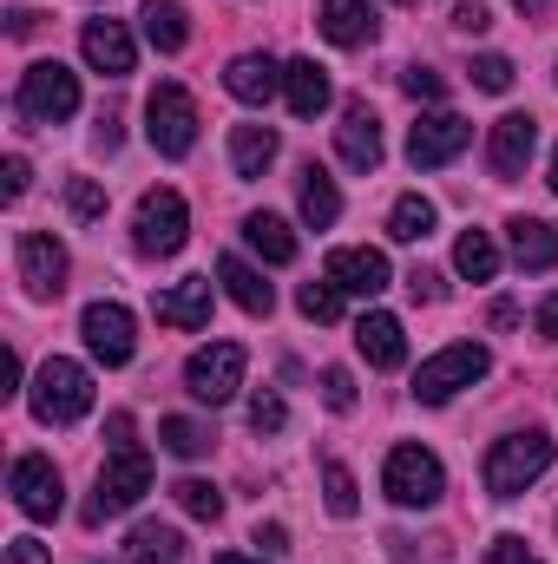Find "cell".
I'll list each match as a JSON object with an SVG mask.
<instances>
[{"mask_svg": "<svg viewBox=\"0 0 558 564\" xmlns=\"http://www.w3.org/2000/svg\"><path fill=\"white\" fill-rule=\"evenodd\" d=\"M296 308L309 315V322H342V289L322 276V282H302L296 289Z\"/></svg>", "mask_w": 558, "mask_h": 564, "instance_id": "35", "label": "cell"}, {"mask_svg": "<svg viewBox=\"0 0 558 564\" xmlns=\"http://www.w3.org/2000/svg\"><path fill=\"white\" fill-rule=\"evenodd\" d=\"M106 433H112V453H126V446H132V414H112Z\"/></svg>", "mask_w": 558, "mask_h": 564, "instance_id": "46", "label": "cell"}, {"mask_svg": "<svg viewBox=\"0 0 558 564\" xmlns=\"http://www.w3.org/2000/svg\"><path fill=\"white\" fill-rule=\"evenodd\" d=\"M493 564H539L533 552H526V539H493V552H486Z\"/></svg>", "mask_w": 558, "mask_h": 564, "instance_id": "45", "label": "cell"}, {"mask_svg": "<svg viewBox=\"0 0 558 564\" xmlns=\"http://www.w3.org/2000/svg\"><path fill=\"white\" fill-rule=\"evenodd\" d=\"M329 282L342 289V295H382L395 270H388V257L382 250H335L329 257Z\"/></svg>", "mask_w": 558, "mask_h": 564, "instance_id": "19", "label": "cell"}, {"mask_svg": "<svg viewBox=\"0 0 558 564\" xmlns=\"http://www.w3.org/2000/svg\"><path fill=\"white\" fill-rule=\"evenodd\" d=\"M0 381H7L0 394H20V355H13V348H7V361H0Z\"/></svg>", "mask_w": 558, "mask_h": 564, "instance_id": "49", "label": "cell"}, {"mask_svg": "<svg viewBox=\"0 0 558 564\" xmlns=\"http://www.w3.org/2000/svg\"><path fill=\"white\" fill-rule=\"evenodd\" d=\"M315 26H322L335 46H375V33H382V20H375L368 0H322V7H315Z\"/></svg>", "mask_w": 558, "mask_h": 564, "instance_id": "20", "label": "cell"}, {"mask_svg": "<svg viewBox=\"0 0 558 564\" xmlns=\"http://www.w3.org/2000/svg\"><path fill=\"white\" fill-rule=\"evenodd\" d=\"M257 545H264V552H282V545H289V532H282V525H257Z\"/></svg>", "mask_w": 558, "mask_h": 564, "instance_id": "50", "label": "cell"}, {"mask_svg": "<svg viewBox=\"0 0 558 564\" xmlns=\"http://www.w3.org/2000/svg\"><path fill=\"white\" fill-rule=\"evenodd\" d=\"M322 499H329V512H335V519H355V512H362L355 473H348L342 459H329V466H322Z\"/></svg>", "mask_w": 558, "mask_h": 564, "instance_id": "34", "label": "cell"}, {"mask_svg": "<svg viewBox=\"0 0 558 564\" xmlns=\"http://www.w3.org/2000/svg\"><path fill=\"white\" fill-rule=\"evenodd\" d=\"M408 295H415V302H440V295H447V276H440V270H415V276H408Z\"/></svg>", "mask_w": 558, "mask_h": 564, "instance_id": "42", "label": "cell"}, {"mask_svg": "<svg viewBox=\"0 0 558 564\" xmlns=\"http://www.w3.org/2000/svg\"><path fill=\"white\" fill-rule=\"evenodd\" d=\"M33 26H40V13H26V7H13V13H7V33H13V40H26Z\"/></svg>", "mask_w": 558, "mask_h": 564, "instance_id": "47", "label": "cell"}, {"mask_svg": "<svg viewBox=\"0 0 558 564\" xmlns=\"http://www.w3.org/2000/svg\"><path fill=\"white\" fill-rule=\"evenodd\" d=\"M322 401H329L335 414H348V408H355V375H348V368H322Z\"/></svg>", "mask_w": 558, "mask_h": 564, "instance_id": "40", "label": "cell"}, {"mask_svg": "<svg viewBox=\"0 0 558 564\" xmlns=\"http://www.w3.org/2000/svg\"><path fill=\"white\" fill-rule=\"evenodd\" d=\"M151 315L164 328H211V276H184L151 295Z\"/></svg>", "mask_w": 558, "mask_h": 564, "instance_id": "18", "label": "cell"}, {"mask_svg": "<svg viewBox=\"0 0 558 564\" xmlns=\"http://www.w3.org/2000/svg\"><path fill=\"white\" fill-rule=\"evenodd\" d=\"M13 506L33 519V525H46V519H60V506H66V492H60V466L46 459V453H20L13 459Z\"/></svg>", "mask_w": 558, "mask_h": 564, "instance_id": "12", "label": "cell"}, {"mask_svg": "<svg viewBox=\"0 0 558 564\" xmlns=\"http://www.w3.org/2000/svg\"><path fill=\"white\" fill-rule=\"evenodd\" d=\"M453 26H460V33H486V26H493V13H486L480 0H466V7H453Z\"/></svg>", "mask_w": 558, "mask_h": 564, "instance_id": "43", "label": "cell"}, {"mask_svg": "<svg viewBox=\"0 0 558 564\" xmlns=\"http://www.w3.org/2000/svg\"><path fill=\"white\" fill-rule=\"evenodd\" d=\"M7 564H53L40 539H7Z\"/></svg>", "mask_w": 558, "mask_h": 564, "instance_id": "44", "label": "cell"}, {"mask_svg": "<svg viewBox=\"0 0 558 564\" xmlns=\"http://www.w3.org/2000/svg\"><path fill=\"white\" fill-rule=\"evenodd\" d=\"M552 433L546 426H526V433H506V440H493V453H486V492L493 499H519L546 466H552Z\"/></svg>", "mask_w": 558, "mask_h": 564, "instance_id": "1", "label": "cell"}, {"mask_svg": "<svg viewBox=\"0 0 558 564\" xmlns=\"http://www.w3.org/2000/svg\"><path fill=\"white\" fill-rule=\"evenodd\" d=\"M244 237H250V250H257L264 263H296V230L282 224L277 210H250V217H244Z\"/></svg>", "mask_w": 558, "mask_h": 564, "instance_id": "28", "label": "cell"}, {"mask_svg": "<svg viewBox=\"0 0 558 564\" xmlns=\"http://www.w3.org/2000/svg\"><path fill=\"white\" fill-rule=\"evenodd\" d=\"M244 368H250L244 341H211V348H197V355L184 361V388H191V401L224 408V401L244 388Z\"/></svg>", "mask_w": 558, "mask_h": 564, "instance_id": "7", "label": "cell"}, {"mask_svg": "<svg viewBox=\"0 0 558 564\" xmlns=\"http://www.w3.org/2000/svg\"><path fill=\"white\" fill-rule=\"evenodd\" d=\"M466 144H473V126H466L460 112H420L415 132H408V164H415V171H440V164H453Z\"/></svg>", "mask_w": 558, "mask_h": 564, "instance_id": "10", "label": "cell"}, {"mask_svg": "<svg viewBox=\"0 0 558 564\" xmlns=\"http://www.w3.org/2000/svg\"><path fill=\"white\" fill-rule=\"evenodd\" d=\"M184 237H191V210H184V197L164 191V184L144 191L139 210H132V243H139L144 257H178Z\"/></svg>", "mask_w": 558, "mask_h": 564, "instance_id": "6", "label": "cell"}, {"mask_svg": "<svg viewBox=\"0 0 558 564\" xmlns=\"http://www.w3.org/2000/svg\"><path fill=\"white\" fill-rule=\"evenodd\" d=\"M533 151H539V119H533V112H506V119L493 126V139H486V158H493L500 177H519V171L533 164Z\"/></svg>", "mask_w": 558, "mask_h": 564, "instance_id": "16", "label": "cell"}, {"mask_svg": "<svg viewBox=\"0 0 558 564\" xmlns=\"http://www.w3.org/2000/svg\"><path fill=\"white\" fill-rule=\"evenodd\" d=\"M144 492H151V459H144L139 446H126V453H112V459L99 466V486H93L86 519H119V512L139 506Z\"/></svg>", "mask_w": 558, "mask_h": 564, "instance_id": "8", "label": "cell"}, {"mask_svg": "<svg viewBox=\"0 0 558 564\" xmlns=\"http://www.w3.org/2000/svg\"><path fill=\"white\" fill-rule=\"evenodd\" d=\"M282 99H289L296 119H315V112L329 106V73H322L315 59H289V66H282Z\"/></svg>", "mask_w": 558, "mask_h": 564, "instance_id": "23", "label": "cell"}, {"mask_svg": "<svg viewBox=\"0 0 558 564\" xmlns=\"http://www.w3.org/2000/svg\"><path fill=\"white\" fill-rule=\"evenodd\" d=\"M282 421H289L282 394H270V388H264V394H250V426H257V433H282Z\"/></svg>", "mask_w": 558, "mask_h": 564, "instance_id": "38", "label": "cell"}, {"mask_svg": "<svg viewBox=\"0 0 558 564\" xmlns=\"http://www.w3.org/2000/svg\"><path fill=\"white\" fill-rule=\"evenodd\" d=\"M178 558H184V539H178L171 525L144 519L139 532H132V564H178Z\"/></svg>", "mask_w": 558, "mask_h": 564, "instance_id": "32", "label": "cell"}, {"mask_svg": "<svg viewBox=\"0 0 558 564\" xmlns=\"http://www.w3.org/2000/svg\"><path fill=\"white\" fill-rule=\"evenodd\" d=\"M26 401H33V421L40 426H73V421H86V408H93V375L79 361L53 355V361H40Z\"/></svg>", "mask_w": 558, "mask_h": 564, "instance_id": "2", "label": "cell"}, {"mask_svg": "<svg viewBox=\"0 0 558 564\" xmlns=\"http://www.w3.org/2000/svg\"><path fill=\"white\" fill-rule=\"evenodd\" d=\"M401 86H408V99H427V106H433V99H447V73H433V66H408V73H401Z\"/></svg>", "mask_w": 558, "mask_h": 564, "instance_id": "39", "label": "cell"}, {"mask_svg": "<svg viewBox=\"0 0 558 564\" xmlns=\"http://www.w3.org/2000/svg\"><path fill=\"white\" fill-rule=\"evenodd\" d=\"M552 191H558V151H552Z\"/></svg>", "mask_w": 558, "mask_h": 564, "instance_id": "53", "label": "cell"}, {"mask_svg": "<svg viewBox=\"0 0 558 564\" xmlns=\"http://www.w3.org/2000/svg\"><path fill=\"white\" fill-rule=\"evenodd\" d=\"M158 440H164V453H178V459H204L211 446H217V433L204 421H184V414H171V421H158Z\"/></svg>", "mask_w": 558, "mask_h": 564, "instance_id": "31", "label": "cell"}, {"mask_svg": "<svg viewBox=\"0 0 558 564\" xmlns=\"http://www.w3.org/2000/svg\"><path fill=\"white\" fill-rule=\"evenodd\" d=\"M388 237H395V243H427V237H433V197L401 191L395 210H388Z\"/></svg>", "mask_w": 558, "mask_h": 564, "instance_id": "29", "label": "cell"}, {"mask_svg": "<svg viewBox=\"0 0 558 564\" xmlns=\"http://www.w3.org/2000/svg\"><path fill=\"white\" fill-rule=\"evenodd\" d=\"M144 139H151L158 158H184L197 144V99L178 79L151 86V99H144Z\"/></svg>", "mask_w": 558, "mask_h": 564, "instance_id": "4", "label": "cell"}, {"mask_svg": "<svg viewBox=\"0 0 558 564\" xmlns=\"http://www.w3.org/2000/svg\"><path fill=\"white\" fill-rule=\"evenodd\" d=\"M13 257H20V282H26V295H33V302H53V295L66 289V250H60V237L26 230Z\"/></svg>", "mask_w": 558, "mask_h": 564, "instance_id": "13", "label": "cell"}, {"mask_svg": "<svg viewBox=\"0 0 558 564\" xmlns=\"http://www.w3.org/2000/svg\"><path fill=\"white\" fill-rule=\"evenodd\" d=\"M66 210H73L79 224H99V217H106V191H99L93 177H73V184H66Z\"/></svg>", "mask_w": 558, "mask_h": 564, "instance_id": "36", "label": "cell"}, {"mask_svg": "<svg viewBox=\"0 0 558 564\" xmlns=\"http://www.w3.org/2000/svg\"><path fill=\"white\" fill-rule=\"evenodd\" d=\"M513 7H519V13H546V0H513Z\"/></svg>", "mask_w": 558, "mask_h": 564, "instance_id": "51", "label": "cell"}, {"mask_svg": "<svg viewBox=\"0 0 558 564\" xmlns=\"http://www.w3.org/2000/svg\"><path fill=\"white\" fill-rule=\"evenodd\" d=\"M20 119L26 126H66L79 112V73H66L60 59H33L20 73V93H13Z\"/></svg>", "mask_w": 558, "mask_h": 564, "instance_id": "3", "label": "cell"}, {"mask_svg": "<svg viewBox=\"0 0 558 564\" xmlns=\"http://www.w3.org/2000/svg\"><path fill=\"white\" fill-rule=\"evenodd\" d=\"M277 151H282L277 126H237V132H230V171H237V177H264V171L277 164Z\"/></svg>", "mask_w": 558, "mask_h": 564, "instance_id": "25", "label": "cell"}, {"mask_svg": "<svg viewBox=\"0 0 558 564\" xmlns=\"http://www.w3.org/2000/svg\"><path fill=\"white\" fill-rule=\"evenodd\" d=\"M335 151H342V164H348V171H375V164H382V119H375V106H368V99H348V106H342Z\"/></svg>", "mask_w": 558, "mask_h": 564, "instance_id": "14", "label": "cell"}, {"mask_svg": "<svg viewBox=\"0 0 558 564\" xmlns=\"http://www.w3.org/2000/svg\"><path fill=\"white\" fill-rule=\"evenodd\" d=\"M539 335H546V341H558V295H546V302H539Z\"/></svg>", "mask_w": 558, "mask_h": 564, "instance_id": "48", "label": "cell"}, {"mask_svg": "<svg viewBox=\"0 0 558 564\" xmlns=\"http://www.w3.org/2000/svg\"><path fill=\"white\" fill-rule=\"evenodd\" d=\"M217 564H264V558H237V552H224V558H217Z\"/></svg>", "mask_w": 558, "mask_h": 564, "instance_id": "52", "label": "cell"}, {"mask_svg": "<svg viewBox=\"0 0 558 564\" xmlns=\"http://www.w3.org/2000/svg\"><path fill=\"white\" fill-rule=\"evenodd\" d=\"M224 93H230L237 106H270L282 93V66L270 53H237V59L224 66Z\"/></svg>", "mask_w": 558, "mask_h": 564, "instance_id": "17", "label": "cell"}, {"mask_svg": "<svg viewBox=\"0 0 558 564\" xmlns=\"http://www.w3.org/2000/svg\"><path fill=\"white\" fill-rule=\"evenodd\" d=\"M139 20H144V40H151L158 53H184V46H191V13H184L178 0H144Z\"/></svg>", "mask_w": 558, "mask_h": 564, "instance_id": "26", "label": "cell"}, {"mask_svg": "<svg viewBox=\"0 0 558 564\" xmlns=\"http://www.w3.org/2000/svg\"><path fill=\"white\" fill-rule=\"evenodd\" d=\"M486 368H493V355H486L480 341H453V348H440L433 361H420L415 401H420V408H447V401H453L460 388H473Z\"/></svg>", "mask_w": 558, "mask_h": 564, "instance_id": "5", "label": "cell"}, {"mask_svg": "<svg viewBox=\"0 0 558 564\" xmlns=\"http://www.w3.org/2000/svg\"><path fill=\"white\" fill-rule=\"evenodd\" d=\"M79 335H86L93 361H106V368H126L132 348H139V328H132V308L126 302H93L79 315Z\"/></svg>", "mask_w": 558, "mask_h": 564, "instance_id": "11", "label": "cell"}, {"mask_svg": "<svg viewBox=\"0 0 558 564\" xmlns=\"http://www.w3.org/2000/svg\"><path fill=\"white\" fill-rule=\"evenodd\" d=\"M382 486H388V499L395 506H433L440 492H447V473H440V459L427 453V446H395L388 453V466H382Z\"/></svg>", "mask_w": 558, "mask_h": 564, "instance_id": "9", "label": "cell"}, {"mask_svg": "<svg viewBox=\"0 0 558 564\" xmlns=\"http://www.w3.org/2000/svg\"><path fill=\"white\" fill-rule=\"evenodd\" d=\"M453 270L466 282H493L500 276V243L486 237V230H460V243H453Z\"/></svg>", "mask_w": 558, "mask_h": 564, "instance_id": "30", "label": "cell"}, {"mask_svg": "<svg viewBox=\"0 0 558 564\" xmlns=\"http://www.w3.org/2000/svg\"><path fill=\"white\" fill-rule=\"evenodd\" d=\"M296 197H302V224H309V230H329V224L342 217V191H335V177H329L322 164L302 171V191H296Z\"/></svg>", "mask_w": 558, "mask_h": 564, "instance_id": "27", "label": "cell"}, {"mask_svg": "<svg viewBox=\"0 0 558 564\" xmlns=\"http://www.w3.org/2000/svg\"><path fill=\"white\" fill-rule=\"evenodd\" d=\"M217 282L230 289V302H237L244 315H270V308H277V289L257 276L244 257H217Z\"/></svg>", "mask_w": 558, "mask_h": 564, "instance_id": "24", "label": "cell"}, {"mask_svg": "<svg viewBox=\"0 0 558 564\" xmlns=\"http://www.w3.org/2000/svg\"><path fill=\"white\" fill-rule=\"evenodd\" d=\"M26 184H33L26 158H7V164H0V197H7V204H20V197H26Z\"/></svg>", "mask_w": 558, "mask_h": 564, "instance_id": "41", "label": "cell"}, {"mask_svg": "<svg viewBox=\"0 0 558 564\" xmlns=\"http://www.w3.org/2000/svg\"><path fill=\"white\" fill-rule=\"evenodd\" d=\"M473 86L480 93H513V59L506 53H480L473 59Z\"/></svg>", "mask_w": 558, "mask_h": 564, "instance_id": "37", "label": "cell"}, {"mask_svg": "<svg viewBox=\"0 0 558 564\" xmlns=\"http://www.w3.org/2000/svg\"><path fill=\"white\" fill-rule=\"evenodd\" d=\"M506 237H513V263L519 270H552L558 263V224H546V217H513Z\"/></svg>", "mask_w": 558, "mask_h": 564, "instance_id": "22", "label": "cell"}, {"mask_svg": "<svg viewBox=\"0 0 558 564\" xmlns=\"http://www.w3.org/2000/svg\"><path fill=\"white\" fill-rule=\"evenodd\" d=\"M355 348L368 355V368H401V361H408V335H401V322L382 315V308H368V315L355 322Z\"/></svg>", "mask_w": 558, "mask_h": 564, "instance_id": "21", "label": "cell"}, {"mask_svg": "<svg viewBox=\"0 0 558 564\" xmlns=\"http://www.w3.org/2000/svg\"><path fill=\"white\" fill-rule=\"evenodd\" d=\"M171 499H178V512H191V519H204V525H217V519H224V492H217L211 479H178V486H171Z\"/></svg>", "mask_w": 558, "mask_h": 564, "instance_id": "33", "label": "cell"}, {"mask_svg": "<svg viewBox=\"0 0 558 564\" xmlns=\"http://www.w3.org/2000/svg\"><path fill=\"white\" fill-rule=\"evenodd\" d=\"M79 53H86V66L93 73H106V79H126L132 73V33H126V20H86V33H79Z\"/></svg>", "mask_w": 558, "mask_h": 564, "instance_id": "15", "label": "cell"}]
</instances>
